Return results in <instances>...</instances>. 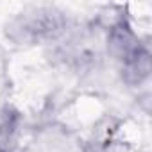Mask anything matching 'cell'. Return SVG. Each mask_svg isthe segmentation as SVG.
Returning a JSON list of instances; mask_svg holds the SVG:
<instances>
[{
	"label": "cell",
	"instance_id": "cell-2",
	"mask_svg": "<svg viewBox=\"0 0 152 152\" xmlns=\"http://www.w3.org/2000/svg\"><path fill=\"white\" fill-rule=\"evenodd\" d=\"M141 47L145 45L140 41L138 34L125 18H118L115 23H111L107 32V50L115 59L120 61V64L132 57Z\"/></svg>",
	"mask_w": 152,
	"mask_h": 152
},
{
	"label": "cell",
	"instance_id": "cell-1",
	"mask_svg": "<svg viewBox=\"0 0 152 152\" xmlns=\"http://www.w3.org/2000/svg\"><path fill=\"white\" fill-rule=\"evenodd\" d=\"M64 27L63 13L54 7H31L11 20L7 38L20 45H32L41 39L56 38Z\"/></svg>",
	"mask_w": 152,
	"mask_h": 152
},
{
	"label": "cell",
	"instance_id": "cell-4",
	"mask_svg": "<svg viewBox=\"0 0 152 152\" xmlns=\"http://www.w3.org/2000/svg\"><path fill=\"white\" fill-rule=\"evenodd\" d=\"M20 115L13 107H0V152H7L18 129Z\"/></svg>",
	"mask_w": 152,
	"mask_h": 152
},
{
	"label": "cell",
	"instance_id": "cell-3",
	"mask_svg": "<svg viewBox=\"0 0 152 152\" xmlns=\"http://www.w3.org/2000/svg\"><path fill=\"white\" fill-rule=\"evenodd\" d=\"M150 75V52L147 47H141L132 57L122 63V77L131 86L143 84Z\"/></svg>",
	"mask_w": 152,
	"mask_h": 152
}]
</instances>
